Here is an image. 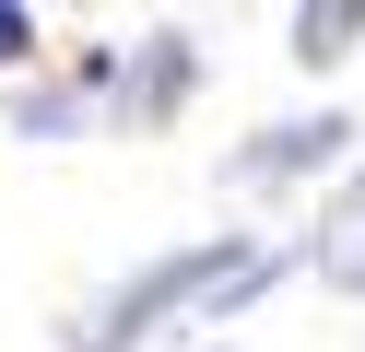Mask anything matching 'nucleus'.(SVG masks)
<instances>
[{"label": "nucleus", "instance_id": "obj_1", "mask_svg": "<svg viewBox=\"0 0 365 352\" xmlns=\"http://www.w3.org/2000/svg\"><path fill=\"white\" fill-rule=\"evenodd\" d=\"M283 270H307V235L259 247V235H189V247H153L130 282H106L95 317L71 329V352H153L165 329H224L236 305H259Z\"/></svg>", "mask_w": 365, "mask_h": 352}, {"label": "nucleus", "instance_id": "obj_2", "mask_svg": "<svg viewBox=\"0 0 365 352\" xmlns=\"http://www.w3.org/2000/svg\"><path fill=\"white\" fill-rule=\"evenodd\" d=\"M354 164V117L341 106H307V117H271L259 141L224 153V188H307V176H341Z\"/></svg>", "mask_w": 365, "mask_h": 352}, {"label": "nucleus", "instance_id": "obj_3", "mask_svg": "<svg viewBox=\"0 0 365 352\" xmlns=\"http://www.w3.org/2000/svg\"><path fill=\"white\" fill-rule=\"evenodd\" d=\"M189 82H200V36L189 23H153L142 47H130V70H118V106H106V129H165L177 106H189Z\"/></svg>", "mask_w": 365, "mask_h": 352}, {"label": "nucleus", "instance_id": "obj_4", "mask_svg": "<svg viewBox=\"0 0 365 352\" xmlns=\"http://www.w3.org/2000/svg\"><path fill=\"white\" fill-rule=\"evenodd\" d=\"M12 129H24V141H83V129H106V94H83L71 70L12 82Z\"/></svg>", "mask_w": 365, "mask_h": 352}, {"label": "nucleus", "instance_id": "obj_5", "mask_svg": "<svg viewBox=\"0 0 365 352\" xmlns=\"http://www.w3.org/2000/svg\"><path fill=\"white\" fill-rule=\"evenodd\" d=\"M354 36H365V0H307V12L283 23L294 70H341V59H354Z\"/></svg>", "mask_w": 365, "mask_h": 352}, {"label": "nucleus", "instance_id": "obj_6", "mask_svg": "<svg viewBox=\"0 0 365 352\" xmlns=\"http://www.w3.org/2000/svg\"><path fill=\"white\" fill-rule=\"evenodd\" d=\"M307 270L330 282V294H365V223H341V235H307Z\"/></svg>", "mask_w": 365, "mask_h": 352}, {"label": "nucleus", "instance_id": "obj_7", "mask_svg": "<svg viewBox=\"0 0 365 352\" xmlns=\"http://www.w3.org/2000/svg\"><path fill=\"white\" fill-rule=\"evenodd\" d=\"M36 59V12H24V0H0V70H24Z\"/></svg>", "mask_w": 365, "mask_h": 352}, {"label": "nucleus", "instance_id": "obj_8", "mask_svg": "<svg viewBox=\"0 0 365 352\" xmlns=\"http://www.w3.org/2000/svg\"><path fill=\"white\" fill-rule=\"evenodd\" d=\"M200 352H224V341H200Z\"/></svg>", "mask_w": 365, "mask_h": 352}]
</instances>
